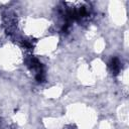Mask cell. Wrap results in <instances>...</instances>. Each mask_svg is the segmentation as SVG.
<instances>
[{
    "mask_svg": "<svg viewBox=\"0 0 129 129\" xmlns=\"http://www.w3.org/2000/svg\"><path fill=\"white\" fill-rule=\"evenodd\" d=\"M110 68H111V71L114 73V74H117L119 72V69H120V66H119V60L117 58H113L110 62Z\"/></svg>",
    "mask_w": 129,
    "mask_h": 129,
    "instance_id": "obj_1",
    "label": "cell"
}]
</instances>
